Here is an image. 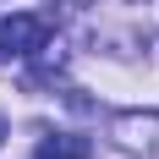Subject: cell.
Returning <instances> with one entry per match:
<instances>
[{
    "label": "cell",
    "instance_id": "1",
    "mask_svg": "<svg viewBox=\"0 0 159 159\" xmlns=\"http://www.w3.org/2000/svg\"><path fill=\"white\" fill-rule=\"evenodd\" d=\"M49 39H55V16L49 11H11V16H0V55L28 61V55L49 49Z\"/></svg>",
    "mask_w": 159,
    "mask_h": 159
},
{
    "label": "cell",
    "instance_id": "2",
    "mask_svg": "<svg viewBox=\"0 0 159 159\" xmlns=\"http://www.w3.org/2000/svg\"><path fill=\"white\" fill-rule=\"evenodd\" d=\"M39 159H93V143H88V137H71V132H61V137H44Z\"/></svg>",
    "mask_w": 159,
    "mask_h": 159
},
{
    "label": "cell",
    "instance_id": "3",
    "mask_svg": "<svg viewBox=\"0 0 159 159\" xmlns=\"http://www.w3.org/2000/svg\"><path fill=\"white\" fill-rule=\"evenodd\" d=\"M0 143H6V121H0Z\"/></svg>",
    "mask_w": 159,
    "mask_h": 159
}]
</instances>
